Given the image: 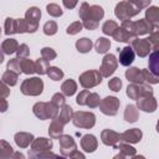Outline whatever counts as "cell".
<instances>
[{
  "label": "cell",
  "mask_w": 159,
  "mask_h": 159,
  "mask_svg": "<svg viewBox=\"0 0 159 159\" xmlns=\"http://www.w3.org/2000/svg\"><path fill=\"white\" fill-rule=\"evenodd\" d=\"M78 14H80L83 26L87 30H96L98 27L99 20H102L104 16V10L99 5L89 6L87 2H82Z\"/></svg>",
  "instance_id": "1"
},
{
  "label": "cell",
  "mask_w": 159,
  "mask_h": 159,
  "mask_svg": "<svg viewBox=\"0 0 159 159\" xmlns=\"http://www.w3.org/2000/svg\"><path fill=\"white\" fill-rule=\"evenodd\" d=\"M58 143H60V150H61V154L62 157H68V158H81L83 159L84 155L77 150V145H76V142L75 139L71 137V135H67V134H62L60 138H58Z\"/></svg>",
  "instance_id": "2"
},
{
  "label": "cell",
  "mask_w": 159,
  "mask_h": 159,
  "mask_svg": "<svg viewBox=\"0 0 159 159\" xmlns=\"http://www.w3.org/2000/svg\"><path fill=\"white\" fill-rule=\"evenodd\" d=\"M58 107L55 106L52 102H37L34 107H32V112L34 114L41 119V120H45V119H52L55 118L60 112H58Z\"/></svg>",
  "instance_id": "3"
},
{
  "label": "cell",
  "mask_w": 159,
  "mask_h": 159,
  "mask_svg": "<svg viewBox=\"0 0 159 159\" xmlns=\"http://www.w3.org/2000/svg\"><path fill=\"white\" fill-rule=\"evenodd\" d=\"M140 12V10L132 2L129 1H120L117 4L116 9H114V14L116 16L122 20V21H125V20H130V17L138 15Z\"/></svg>",
  "instance_id": "4"
},
{
  "label": "cell",
  "mask_w": 159,
  "mask_h": 159,
  "mask_svg": "<svg viewBox=\"0 0 159 159\" xmlns=\"http://www.w3.org/2000/svg\"><path fill=\"white\" fill-rule=\"evenodd\" d=\"M21 93L25 96H39L42 93L43 89V82L41 78L39 77H31V78H26L22 83H21Z\"/></svg>",
  "instance_id": "5"
},
{
  "label": "cell",
  "mask_w": 159,
  "mask_h": 159,
  "mask_svg": "<svg viewBox=\"0 0 159 159\" xmlns=\"http://www.w3.org/2000/svg\"><path fill=\"white\" fill-rule=\"evenodd\" d=\"M72 123L77 127V128H84V129H89L96 124V116L92 112H83V111H78L73 113L72 117Z\"/></svg>",
  "instance_id": "6"
},
{
  "label": "cell",
  "mask_w": 159,
  "mask_h": 159,
  "mask_svg": "<svg viewBox=\"0 0 159 159\" xmlns=\"http://www.w3.org/2000/svg\"><path fill=\"white\" fill-rule=\"evenodd\" d=\"M153 94V88L149 83H130L127 87V96L130 99H139L142 97Z\"/></svg>",
  "instance_id": "7"
},
{
  "label": "cell",
  "mask_w": 159,
  "mask_h": 159,
  "mask_svg": "<svg viewBox=\"0 0 159 159\" xmlns=\"http://www.w3.org/2000/svg\"><path fill=\"white\" fill-rule=\"evenodd\" d=\"M102 78L103 76L101 75L99 71L97 70H89V71H86L83 72L81 76H80V83L83 88H92V87H96L98 86L101 82H102Z\"/></svg>",
  "instance_id": "8"
},
{
  "label": "cell",
  "mask_w": 159,
  "mask_h": 159,
  "mask_svg": "<svg viewBox=\"0 0 159 159\" xmlns=\"http://www.w3.org/2000/svg\"><path fill=\"white\" fill-rule=\"evenodd\" d=\"M5 34L6 35H12V34H24L27 32V25L25 19H12L7 17L4 24Z\"/></svg>",
  "instance_id": "9"
},
{
  "label": "cell",
  "mask_w": 159,
  "mask_h": 159,
  "mask_svg": "<svg viewBox=\"0 0 159 159\" xmlns=\"http://www.w3.org/2000/svg\"><path fill=\"white\" fill-rule=\"evenodd\" d=\"M119 106H120V102L117 97L108 96V97H106L101 101L99 109L106 116H116L118 109H119Z\"/></svg>",
  "instance_id": "10"
},
{
  "label": "cell",
  "mask_w": 159,
  "mask_h": 159,
  "mask_svg": "<svg viewBox=\"0 0 159 159\" xmlns=\"http://www.w3.org/2000/svg\"><path fill=\"white\" fill-rule=\"evenodd\" d=\"M41 17V11L39 7L32 6L30 9H27L26 14H25V21L27 25V32L32 34L39 29V20Z\"/></svg>",
  "instance_id": "11"
},
{
  "label": "cell",
  "mask_w": 159,
  "mask_h": 159,
  "mask_svg": "<svg viewBox=\"0 0 159 159\" xmlns=\"http://www.w3.org/2000/svg\"><path fill=\"white\" fill-rule=\"evenodd\" d=\"M117 66H118V60L116 58V56L112 53H107L102 60L99 72L103 77H109L114 73V71L117 70Z\"/></svg>",
  "instance_id": "12"
},
{
  "label": "cell",
  "mask_w": 159,
  "mask_h": 159,
  "mask_svg": "<svg viewBox=\"0 0 159 159\" xmlns=\"http://www.w3.org/2000/svg\"><path fill=\"white\" fill-rule=\"evenodd\" d=\"M132 47H133L134 52L139 57H145L152 51V43L149 42L148 39H138V37H135L132 41Z\"/></svg>",
  "instance_id": "13"
},
{
  "label": "cell",
  "mask_w": 159,
  "mask_h": 159,
  "mask_svg": "<svg viewBox=\"0 0 159 159\" xmlns=\"http://www.w3.org/2000/svg\"><path fill=\"white\" fill-rule=\"evenodd\" d=\"M157 106H158V103H157V99L153 97V94H149V96L137 99V108L140 111L148 112V113L154 112L157 109Z\"/></svg>",
  "instance_id": "14"
},
{
  "label": "cell",
  "mask_w": 159,
  "mask_h": 159,
  "mask_svg": "<svg viewBox=\"0 0 159 159\" xmlns=\"http://www.w3.org/2000/svg\"><path fill=\"white\" fill-rule=\"evenodd\" d=\"M142 137H143V133H142L140 129L132 128V129H128V130L120 133V142L134 144V143H139L140 139H142Z\"/></svg>",
  "instance_id": "15"
},
{
  "label": "cell",
  "mask_w": 159,
  "mask_h": 159,
  "mask_svg": "<svg viewBox=\"0 0 159 159\" xmlns=\"http://www.w3.org/2000/svg\"><path fill=\"white\" fill-rule=\"evenodd\" d=\"M52 148V140L48 138H36L31 143V153H39L43 150H50Z\"/></svg>",
  "instance_id": "16"
},
{
  "label": "cell",
  "mask_w": 159,
  "mask_h": 159,
  "mask_svg": "<svg viewBox=\"0 0 159 159\" xmlns=\"http://www.w3.org/2000/svg\"><path fill=\"white\" fill-rule=\"evenodd\" d=\"M101 139H102L103 144L114 147L117 143L120 142V134L114 132V130H112V129H104L101 133Z\"/></svg>",
  "instance_id": "17"
},
{
  "label": "cell",
  "mask_w": 159,
  "mask_h": 159,
  "mask_svg": "<svg viewBox=\"0 0 159 159\" xmlns=\"http://www.w3.org/2000/svg\"><path fill=\"white\" fill-rule=\"evenodd\" d=\"M134 57H135V52H134L133 47L132 46H125L119 52V63L122 66L128 67L134 61Z\"/></svg>",
  "instance_id": "18"
},
{
  "label": "cell",
  "mask_w": 159,
  "mask_h": 159,
  "mask_svg": "<svg viewBox=\"0 0 159 159\" xmlns=\"http://www.w3.org/2000/svg\"><path fill=\"white\" fill-rule=\"evenodd\" d=\"M114 149H118L119 153L114 155V158H128V157H135V149L129 145V143L125 142H119L114 145Z\"/></svg>",
  "instance_id": "19"
},
{
  "label": "cell",
  "mask_w": 159,
  "mask_h": 159,
  "mask_svg": "<svg viewBox=\"0 0 159 159\" xmlns=\"http://www.w3.org/2000/svg\"><path fill=\"white\" fill-rule=\"evenodd\" d=\"M134 27H135V35L142 36V35L150 34L154 29V24L149 22L147 19H140L138 21H134Z\"/></svg>",
  "instance_id": "20"
},
{
  "label": "cell",
  "mask_w": 159,
  "mask_h": 159,
  "mask_svg": "<svg viewBox=\"0 0 159 159\" xmlns=\"http://www.w3.org/2000/svg\"><path fill=\"white\" fill-rule=\"evenodd\" d=\"M98 147V142L94 135L92 134H84L81 139V148L87 153H93Z\"/></svg>",
  "instance_id": "21"
},
{
  "label": "cell",
  "mask_w": 159,
  "mask_h": 159,
  "mask_svg": "<svg viewBox=\"0 0 159 159\" xmlns=\"http://www.w3.org/2000/svg\"><path fill=\"white\" fill-rule=\"evenodd\" d=\"M63 127L65 125L58 120L57 116L55 118H52V122H51V124L48 127V134H50V137L52 139H58L63 134Z\"/></svg>",
  "instance_id": "22"
},
{
  "label": "cell",
  "mask_w": 159,
  "mask_h": 159,
  "mask_svg": "<svg viewBox=\"0 0 159 159\" xmlns=\"http://www.w3.org/2000/svg\"><path fill=\"white\" fill-rule=\"evenodd\" d=\"M34 139H35L34 135L31 133H26V132H19L14 137V140L19 148H27L30 145V143H32Z\"/></svg>",
  "instance_id": "23"
},
{
  "label": "cell",
  "mask_w": 159,
  "mask_h": 159,
  "mask_svg": "<svg viewBox=\"0 0 159 159\" xmlns=\"http://www.w3.org/2000/svg\"><path fill=\"white\" fill-rule=\"evenodd\" d=\"M125 78L130 82V83H143L144 77L142 73V70H139L138 67H129L125 71Z\"/></svg>",
  "instance_id": "24"
},
{
  "label": "cell",
  "mask_w": 159,
  "mask_h": 159,
  "mask_svg": "<svg viewBox=\"0 0 159 159\" xmlns=\"http://www.w3.org/2000/svg\"><path fill=\"white\" fill-rule=\"evenodd\" d=\"M113 39L116 40V41H118V42H132L135 37L133 36V35H130L125 29H123L122 26L119 27L118 26V29L114 31V34H113Z\"/></svg>",
  "instance_id": "25"
},
{
  "label": "cell",
  "mask_w": 159,
  "mask_h": 159,
  "mask_svg": "<svg viewBox=\"0 0 159 159\" xmlns=\"http://www.w3.org/2000/svg\"><path fill=\"white\" fill-rule=\"evenodd\" d=\"M123 117H124V120L128 122V123H134L137 122L138 117H139V112L137 109V106L134 104H128L124 109V113H123Z\"/></svg>",
  "instance_id": "26"
},
{
  "label": "cell",
  "mask_w": 159,
  "mask_h": 159,
  "mask_svg": "<svg viewBox=\"0 0 159 159\" xmlns=\"http://www.w3.org/2000/svg\"><path fill=\"white\" fill-rule=\"evenodd\" d=\"M148 65L150 72L159 77V50H153V52L149 55Z\"/></svg>",
  "instance_id": "27"
},
{
  "label": "cell",
  "mask_w": 159,
  "mask_h": 159,
  "mask_svg": "<svg viewBox=\"0 0 159 159\" xmlns=\"http://www.w3.org/2000/svg\"><path fill=\"white\" fill-rule=\"evenodd\" d=\"M72 117H73V111H72L71 106H68V104H65L63 107H61V111H60V113L57 114L58 120H60L63 125L67 124L70 120H72Z\"/></svg>",
  "instance_id": "28"
},
{
  "label": "cell",
  "mask_w": 159,
  "mask_h": 159,
  "mask_svg": "<svg viewBox=\"0 0 159 159\" xmlns=\"http://www.w3.org/2000/svg\"><path fill=\"white\" fill-rule=\"evenodd\" d=\"M19 46L20 45L17 43V41L15 39H6L1 43V50H2V52L5 55H11V53H14V52L17 51Z\"/></svg>",
  "instance_id": "29"
},
{
  "label": "cell",
  "mask_w": 159,
  "mask_h": 159,
  "mask_svg": "<svg viewBox=\"0 0 159 159\" xmlns=\"http://www.w3.org/2000/svg\"><path fill=\"white\" fill-rule=\"evenodd\" d=\"M76 89H77V83L73 81V80H66L62 84H61V91H62V93L65 94V96H67V97H71V96H73L75 94V92H76Z\"/></svg>",
  "instance_id": "30"
},
{
  "label": "cell",
  "mask_w": 159,
  "mask_h": 159,
  "mask_svg": "<svg viewBox=\"0 0 159 159\" xmlns=\"http://www.w3.org/2000/svg\"><path fill=\"white\" fill-rule=\"evenodd\" d=\"M92 46H93L92 41H91L89 39H87V37H82V39H80V40L76 41V48H77V51L81 52V53H87V52H89L91 48H92Z\"/></svg>",
  "instance_id": "31"
},
{
  "label": "cell",
  "mask_w": 159,
  "mask_h": 159,
  "mask_svg": "<svg viewBox=\"0 0 159 159\" xmlns=\"http://www.w3.org/2000/svg\"><path fill=\"white\" fill-rule=\"evenodd\" d=\"M20 66H21V71H22V73H25V75H32V73L36 72L35 62H34L32 60H29L27 57L20 60Z\"/></svg>",
  "instance_id": "32"
},
{
  "label": "cell",
  "mask_w": 159,
  "mask_h": 159,
  "mask_svg": "<svg viewBox=\"0 0 159 159\" xmlns=\"http://www.w3.org/2000/svg\"><path fill=\"white\" fill-rule=\"evenodd\" d=\"M17 78H19V73H16L11 70L5 71L1 76V81L5 82L7 86H15L17 83Z\"/></svg>",
  "instance_id": "33"
},
{
  "label": "cell",
  "mask_w": 159,
  "mask_h": 159,
  "mask_svg": "<svg viewBox=\"0 0 159 159\" xmlns=\"http://www.w3.org/2000/svg\"><path fill=\"white\" fill-rule=\"evenodd\" d=\"M145 19L152 24L159 22V6H150L145 11Z\"/></svg>",
  "instance_id": "34"
},
{
  "label": "cell",
  "mask_w": 159,
  "mask_h": 159,
  "mask_svg": "<svg viewBox=\"0 0 159 159\" xmlns=\"http://www.w3.org/2000/svg\"><path fill=\"white\" fill-rule=\"evenodd\" d=\"M12 155H14V150L11 145L6 140H1L0 142V159L12 158Z\"/></svg>",
  "instance_id": "35"
},
{
  "label": "cell",
  "mask_w": 159,
  "mask_h": 159,
  "mask_svg": "<svg viewBox=\"0 0 159 159\" xmlns=\"http://www.w3.org/2000/svg\"><path fill=\"white\" fill-rule=\"evenodd\" d=\"M94 47H96V51L98 53H106L111 47V41L108 39H106V37H99L96 41Z\"/></svg>",
  "instance_id": "36"
},
{
  "label": "cell",
  "mask_w": 159,
  "mask_h": 159,
  "mask_svg": "<svg viewBox=\"0 0 159 159\" xmlns=\"http://www.w3.org/2000/svg\"><path fill=\"white\" fill-rule=\"evenodd\" d=\"M50 67H51V66L48 65V61L43 60L42 57L35 61L36 73H39V75H47V71H48V68H50Z\"/></svg>",
  "instance_id": "37"
},
{
  "label": "cell",
  "mask_w": 159,
  "mask_h": 159,
  "mask_svg": "<svg viewBox=\"0 0 159 159\" xmlns=\"http://www.w3.org/2000/svg\"><path fill=\"white\" fill-rule=\"evenodd\" d=\"M148 40L152 43V50H159V26L154 25V29L149 34Z\"/></svg>",
  "instance_id": "38"
},
{
  "label": "cell",
  "mask_w": 159,
  "mask_h": 159,
  "mask_svg": "<svg viewBox=\"0 0 159 159\" xmlns=\"http://www.w3.org/2000/svg\"><path fill=\"white\" fill-rule=\"evenodd\" d=\"M117 29H118V24L116 21H113V20H107L103 24V26H102L103 34L104 35H108V36H113V34H114V31Z\"/></svg>",
  "instance_id": "39"
},
{
  "label": "cell",
  "mask_w": 159,
  "mask_h": 159,
  "mask_svg": "<svg viewBox=\"0 0 159 159\" xmlns=\"http://www.w3.org/2000/svg\"><path fill=\"white\" fill-rule=\"evenodd\" d=\"M142 73H143V77H144V81L148 82L149 84H155V83H159V77L155 76L153 72H150L149 68H143L142 70Z\"/></svg>",
  "instance_id": "40"
},
{
  "label": "cell",
  "mask_w": 159,
  "mask_h": 159,
  "mask_svg": "<svg viewBox=\"0 0 159 159\" xmlns=\"http://www.w3.org/2000/svg\"><path fill=\"white\" fill-rule=\"evenodd\" d=\"M47 76H48L51 80H53V81H60V80H62V77H63V71H62L61 68H58V67L52 66V67L48 68Z\"/></svg>",
  "instance_id": "41"
},
{
  "label": "cell",
  "mask_w": 159,
  "mask_h": 159,
  "mask_svg": "<svg viewBox=\"0 0 159 159\" xmlns=\"http://www.w3.org/2000/svg\"><path fill=\"white\" fill-rule=\"evenodd\" d=\"M57 32V24L52 20L47 21L45 25H43V34L47 35V36H52Z\"/></svg>",
  "instance_id": "42"
},
{
  "label": "cell",
  "mask_w": 159,
  "mask_h": 159,
  "mask_svg": "<svg viewBox=\"0 0 159 159\" xmlns=\"http://www.w3.org/2000/svg\"><path fill=\"white\" fill-rule=\"evenodd\" d=\"M56 56H57L56 51H55L53 48H51V47H43V48L41 50V57H42L43 60L48 61V62L52 61V60H55Z\"/></svg>",
  "instance_id": "43"
},
{
  "label": "cell",
  "mask_w": 159,
  "mask_h": 159,
  "mask_svg": "<svg viewBox=\"0 0 159 159\" xmlns=\"http://www.w3.org/2000/svg\"><path fill=\"white\" fill-rule=\"evenodd\" d=\"M46 10H47V14L51 15V16H53V17H58V16H61L63 14L62 9L57 4H48L46 6Z\"/></svg>",
  "instance_id": "44"
},
{
  "label": "cell",
  "mask_w": 159,
  "mask_h": 159,
  "mask_svg": "<svg viewBox=\"0 0 159 159\" xmlns=\"http://www.w3.org/2000/svg\"><path fill=\"white\" fill-rule=\"evenodd\" d=\"M29 157L30 158H40V159H43V158H57L58 155L52 153L51 150H43V152H39V153H31L29 152Z\"/></svg>",
  "instance_id": "45"
},
{
  "label": "cell",
  "mask_w": 159,
  "mask_h": 159,
  "mask_svg": "<svg viewBox=\"0 0 159 159\" xmlns=\"http://www.w3.org/2000/svg\"><path fill=\"white\" fill-rule=\"evenodd\" d=\"M101 98L98 96V93H89L88 96V99H87V104L89 108H96V107H99V103H101Z\"/></svg>",
  "instance_id": "46"
},
{
  "label": "cell",
  "mask_w": 159,
  "mask_h": 159,
  "mask_svg": "<svg viewBox=\"0 0 159 159\" xmlns=\"http://www.w3.org/2000/svg\"><path fill=\"white\" fill-rule=\"evenodd\" d=\"M82 27H83V24H82L81 21H75V22H72V24L67 27L66 32H67L68 35H76V34H78V32L82 30Z\"/></svg>",
  "instance_id": "47"
},
{
  "label": "cell",
  "mask_w": 159,
  "mask_h": 159,
  "mask_svg": "<svg viewBox=\"0 0 159 159\" xmlns=\"http://www.w3.org/2000/svg\"><path fill=\"white\" fill-rule=\"evenodd\" d=\"M7 70H11V71H14V72H16V73H21L22 71H21V66H20V58H11L9 62H7Z\"/></svg>",
  "instance_id": "48"
},
{
  "label": "cell",
  "mask_w": 159,
  "mask_h": 159,
  "mask_svg": "<svg viewBox=\"0 0 159 159\" xmlns=\"http://www.w3.org/2000/svg\"><path fill=\"white\" fill-rule=\"evenodd\" d=\"M108 87H109V89L113 91V92H119L120 88H122V81H120V78H119V77H113V78H111L109 82H108Z\"/></svg>",
  "instance_id": "49"
},
{
  "label": "cell",
  "mask_w": 159,
  "mask_h": 159,
  "mask_svg": "<svg viewBox=\"0 0 159 159\" xmlns=\"http://www.w3.org/2000/svg\"><path fill=\"white\" fill-rule=\"evenodd\" d=\"M65 94L63 93H55L53 96H52V98H51V102L55 104V106H57L60 109H61V107H63L66 103H65Z\"/></svg>",
  "instance_id": "50"
},
{
  "label": "cell",
  "mask_w": 159,
  "mask_h": 159,
  "mask_svg": "<svg viewBox=\"0 0 159 159\" xmlns=\"http://www.w3.org/2000/svg\"><path fill=\"white\" fill-rule=\"evenodd\" d=\"M29 55H30V48H29V46H27L26 43H21V45L19 46L17 51H16L17 58L22 60V58H26Z\"/></svg>",
  "instance_id": "51"
},
{
  "label": "cell",
  "mask_w": 159,
  "mask_h": 159,
  "mask_svg": "<svg viewBox=\"0 0 159 159\" xmlns=\"http://www.w3.org/2000/svg\"><path fill=\"white\" fill-rule=\"evenodd\" d=\"M89 93H91V92H89L87 88H86V89H83V91H81V92L78 93L77 98H76L77 104H80V106H86V104H87V99H88Z\"/></svg>",
  "instance_id": "52"
},
{
  "label": "cell",
  "mask_w": 159,
  "mask_h": 159,
  "mask_svg": "<svg viewBox=\"0 0 159 159\" xmlns=\"http://www.w3.org/2000/svg\"><path fill=\"white\" fill-rule=\"evenodd\" d=\"M122 27L125 29L130 35H133L134 37H137V35H135V27H134V21H130V20L122 21Z\"/></svg>",
  "instance_id": "53"
},
{
  "label": "cell",
  "mask_w": 159,
  "mask_h": 159,
  "mask_svg": "<svg viewBox=\"0 0 159 159\" xmlns=\"http://www.w3.org/2000/svg\"><path fill=\"white\" fill-rule=\"evenodd\" d=\"M9 87H10V86H7L5 82L1 81V84H0V96H1V98H6V97L10 94Z\"/></svg>",
  "instance_id": "54"
},
{
  "label": "cell",
  "mask_w": 159,
  "mask_h": 159,
  "mask_svg": "<svg viewBox=\"0 0 159 159\" xmlns=\"http://www.w3.org/2000/svg\"><path fill=\"white\" fill-rule=\"evenodd\" d=\"M150 1H152V0H135L134 5H135L140 11H142L143 9H145V7L150 4Z\"/></svg>",
  "instance_id": "55"
},
{
  "label": "cell",
  "mask_w": 159,
  "mask_h": 159,
  "mask_svg": "<svg viewBox=\"0 0 159 159\" xmlns=\"http://www.w3.org/2000/svg\"><path fill=\"white\" fill-rule=\"evenodd\" d=\"M77 1L78 0H62V2H63L66 9H73L77 5Z\"/></svg>",
  "instance_id": "56"
},
{
  "label": "cell",
  "mask_w": 159,
  "mask_h": 159,
  "mask_svg": "<svg viewBox=\"0 0 159 159\" xmlns=\"http://www.w3.org/2000/svg\"><path fill=\"white\" fill-rule=\"evenodd\" d=\"M0 101H1V108L0 109H1V112H5L7 109V102H6L5 98H1Z\"/></svg>",
  "instance_id": "57"
},
{
  "label": "cell",
  "mask_w": 159,
  "mask_h": 159,
  "mask_svg": "<svg viewBox=\"0 0 159 159\" xmlns=\"http://www.w3.org/2000/svg\"><path fill=\"white\" fill-rule=\"evenodd\" d=\"M12 158H24V154H21V153H14Z\"/></svg>",
  "instance_id": "58"
},
{
  "label": "cell",
  "mask_w": 159,
  "mask_h": 159,
  "mask_svg": "<svg viewBox=\"0 0 159 159\" xmlns=\"http://www.w3.org/2000/svg\"><path fill=\"white\" fill-rule=\"evenodd\" d=\"M157 132L159 133V120H158V123H157Z\"/></svg>",
  "instance_id": "59"
},
{
  "label": "cell",
  "mask_w": 159,
  "mask_h": 159,
  "mask_svg": "<svg viewBox=\"0 0 159 159\" xmlns=\"http://www.w3.org/2000/svg\"><path fill=\"white\" fill-rule=\"evenodd\" d=\"M125 1H129V2H132V4H134V2H135V0H125Z\"/></svg>",
  "instance_id": "60"
}]
</instances>
